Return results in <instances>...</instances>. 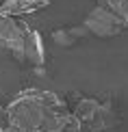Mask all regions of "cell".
I'll list each match as a JSON object with an SVG mask.
<instances>
[{
  "mask_svg": "<svg viewBox=\"0 0 128 132\" xmlns=\"http://www.w3.org/2000/svg\"><path fill=\"white\" fill-rule=\"evenodd\" d=\"M0 132H11V117L7 106H0Z\"/></svg>",
  "mask_w": 128,
  "mask_h": 132,
  "instance_id": "obj_8",
  "label": "cell"
},
{
  "mask_svg": "<svg viewBox=\"0 0 128 132\" xmlns=\"http://www.w3.org/2000/svg\"><path fill=\"white\" fill-rule=\"evenodd\" d=\"M85 28L89 30V35H96V37H115V35H119L122 30L128 26V22L126 20H122L119 15H115L113 11H109V9H104V7H98L93 9V11H89L87 13V18H85Z\"/></svg>",
  "mask_w": 128,
  "mask_h": 132,
  "instance_id": "obj_2",
  "label": "cell"
},
{
  "mask_svg": "<svg viewBox=\"0 0 128 132\" xmlns=\"http://www.w3.org/2000/svg\"><path fill=\"white\" fill-rule=\"evenodd\" d=\"M28 32L31 28L26 26V22L13 18V15H2L0 18V48L9 50L18 61H26L24 48H26Z\"/></svg>",
  "mask_w": 128,
  "mask_h": 132,
  "instance_id": "obj_1",
  "label": "cell"
},
{
  "mask_svg": "<svg viewBox=\"0 0 128 132\" xmlns=\"http://www.w3.org/2000/svg\"><path fill=\"white\" fill-rule=\"evenodd\" d=\"M24 59L35 67H43V63H46V48H43V39L37 30H31L26 37Z\"/></svg>",
  "mask_w": 128,
  "mask_h": 132,
  "instance_id": "obj_5",
  "label": "cell"
},
{
  "mask_svg": "<svg viewBox=\"0 0 128 132\" xmlns=\"http://www.w3.org/2000/svg\"><path fill=\"white\" fill-rule=\"evenodd\" d=\"M76 117L80 119L82 123L87 126L89 130H102V128H107L109 121L107 119L111 117V111L104 104H100L96 100H89V97H85V100H80L78 102V106H76Z\"/></svg>",
  "mask_w": 128,
  "mask_h": 132,
  "instance_id": "obj_3",
  "label": "cell"
},
{
  "mask_svg": "<svg viewBox=\"0 0 128 132\" xmlns=\"http://www.w3.org/2000/svg\"><path fill=\"white\" fill-rule=\"evenodd\" d=\"M98 4L113 11L115 15H119L122 20L128 22V0H98Z\"/></svg>",
  "mask_w": 128,
  "mask_h": 132,
  "instance_id": "obj_7",
  "label": "cell"
},
{
  "mask_svg": "<svg viewBox=\"0 0 128 132\" xmlns=\"http://www.w3.org/2000/svg\"><path fill=\"white\" fill-rule=\"evenodd\" d=\"M50 0H2L0 4V18L2 15H26V13H35L43 7H48Z\"/></svg>",
  "mask_w": 128,
  "mask_h": 132,
  "instance_id": "obj_4",
  "label": "cell"
},
{
  "mask_svg": "<svg viewBox=\"0 0 128 132\" xmlns=\"http://www.w3.org/2000/svg\"><path fill=\"white\" fill-rule=\"evenodd\" d=\"M85 35H89V30L85 28V24H82L78 28H59V30H54L52 39H54V43H59V46H63V48H72Z\"/></svg>",
  "mask_w": 128,
  "mask_h": 132,
  "instance_id": "obj_6",
  "label": "cell"
},
{
  "mask_svg": "<svg viewBox=\"0 0 128 132\" xmlns=\"http://www.w3.org/2000/svg\"><path fill=\"white\" fill-rule=\"evenodd\" d=\"M0 4H2V0H0Z\"/></svg>",
  "mask_w": 128,
  "mask_h": 132,
  "instance_id": "obj_9",
  "label": "cell"
}]
</instances>
